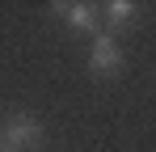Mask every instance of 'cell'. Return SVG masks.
Returning <instances> with one entry per match:
<instances>
[{
    "label": "cell",
    "instance_id": "6da1fadb",
    "mask_svg": "<svg viewBox=\"0 0 156 152\" xmlns=\"http://www.w3.org/2000/svg\"><path fill=\"white\" fill-rule=\"evenodd\" d=\"M47 139L42 118L30 110H0V148L9 152H38Z\"/></svg>",
    "mask_w": 156,
    "mask_h": 152
},
{
    "label": "cell",
    "instance_id": "7a4b0ae2",
    "mask_svg": "<svg viewBox=\"0 0 156 152\" xmlns=\"http://www.w3.org/2000/svg\"><path fill=\"white\" fill-rule=\"evenodd\" d=\"M84 68H89V76H97V80H114V76L127 68V47H122V38L97 30V34L89 38V51H84Z\"/></svg>",
    "mask_w": 156,
    "mask_h": 152
},
{
    "label": "cell",
    "instance_id": "3957f363",
    "mask_svg": "<svg viewBox=\"0 0 156 152\" xmlns=\"http://www.w3.org/2000/svg\"><path fill=\"white\" fill-rule=\"evenodd\" d=\"M51 13L68 25L72 34H89V38H93V34L101 30L97 4H89V0H59V4H51Z\"/></svg>",
    "mask_w": 156,
    "mask_h": 152
},
{
    "label": "cell",
    "instance_id": "277c9868",
    "mask_svg": "<svg viewBox=\"0 0 156 152\" xmlns=\"http://www.w3.org/2000/svg\"><path fill=\"white\" fill-rule=\"evenodd\" d=\"M139 13H144V4H135V0H105L97 4V17H101V30L105 34H122V30H135L139 25Z\"/></svg>",
    "mask_w": 156,
    "mask_h": 152
},
{
    "label": "cell",
    "instance_id": "5b68a950",
    "mask_svg": "<svg viewBox=\"0 0 156 152\" xmlns=\"http://www.w3.org/2000/svg\"><path fill=\"white\" fill-rule=\"evenodd\" d=\"M0 152H9V148H0Z\"/></svg>",
    "mask_w": 156,
    "mask_h": 152
}]
</instances>
